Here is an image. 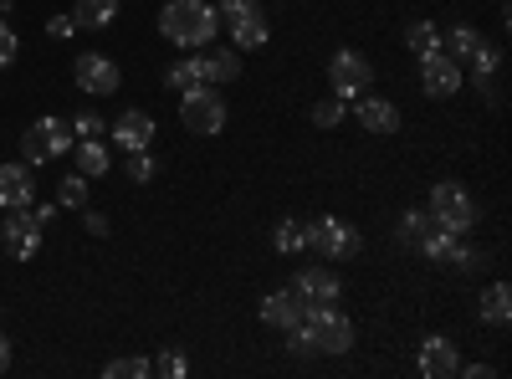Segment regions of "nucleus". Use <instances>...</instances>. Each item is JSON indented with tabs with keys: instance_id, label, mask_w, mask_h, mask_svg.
<instances>
[{
	"instance_id": "obj_20",
	"label": "nucleus",
	"mask_w": 512,
	"mask_h": 379,
	"mask_svg": "<svg viewBox=\"0 0 512 379\" xmlns=\"http://www.w3.org/2000/svg\"><path fill=\"white\" fill-rule=\"evenodd\" d=\"M272 246L282 251V257H297V251H308V221H277V231H272Z\"/></svg>"
},
{
	"instance_id": "obj_17",
	"label": "nucleus",
	"mask_w": 512,
	"mask_h": 379,
	"mask_svg": "<svg viewBox=\"0 0 512 379\" xmlns=\"http://www.w3.org/2000/svg\"><path fill=\"white\" fill-rule=\"evenodd\" d=\"M456 369H461V359H456V344L451 339H441V333H436V339L420 344V374L425 379H446Z\"/></svg>"
},
{
	"instance_id": "obj_32",
	"label": "nucleus",
	"mask_w": 512,
	"mask_h": 379,
	"mask_svg": "<svg viewBox=\"0 0 512 379\" xmlns=\"http://www.w3.org/2000/svg\"><path fill=\"white\" fill-rule=\"evenodd\" d=\"M57 205H88V175H67L62 185H57Z\"/></svg>"
},
{
	"instance_id": "obj_22",
	"label": "nucleus",
	"mask_w": 512,
	"mask_h": 379,
	"mask_svg": "<svg viewBox=\"0 0 512 379\" xmlns=\"http://www.w3.org/2000/svg\"><path fill=\"white\" fill-rule=\"evenodd\" d=\"M113 21H118V0H77V26L103 31V26H113Z\"/></svg>"
},
{
	"instance_id": "obj_33",
	"label": "nucleus",
	"mask_w": 512,
	"mask_h": 379,
	"mask_svg": "<svg viewBox=\"0 0 512 379\" xmlns=\"http://www.w3.org/2000/svg\"><path fill=\"white\" fill-rule=\"evenodd\" d=\"M72 134H77V139H103V134H108V123H103V113L88 108V113H77V118H72Z\"/></svg>"
},
{
	"instance_id": "obj_8",
	"label": "nucleus",
	"mask_w": 512,
	"mask_h": 379,
	"mask_svg": "<svg viewBox=\"0 0 512 379\" xmlns=\"http://www.w3.org/2000/svg\"><path fill=\"white\" fill-rule=\"evenodd\" d=\"M308 246H318L328 262H344L359 251V231L338 216H318V221H308Z\"/></svg>"
},
{
	"instance_id": "obj_23",
	"label": "nucleus",
	"mask_w": 512,
	"mask_h": 379,
	"mask_svg": "<svg viewBox=\"0 0 512 379\" xmlns=\"http://www.w3.org/2000/svg\"><path fill=\"white\" fill-rule=\"evenodd\" d=\"M77 175H88V180L108 175V149H103L98 139H82V144H77Z\"/></svg>"
},
{
	"instance_id": "obj_39",
	"label": "nucleus",
	"mask_w": 512,
	"mask_h": 379,
	"mask_svg": "<svg viewBox=\"0 0 512 379\" xmlns=\"http://www.w3.org/2000/svg\"><path fill=\"white\" fill-rule=\"evenodd\" d=\"M31 221H36L41 231H47V226L57 221V205H36V210H31Z\"/></svg>"
},
{
	"instance_id": "obj_12",
	"label": "nucleus",
	"mask_w": 512,
	"mask_h": 379,
	"mask_svg": "<svg viewBox=\"0 0 512 379\" xmlns=\"http://www.w3.org/2000/svg\"><path fill=\"white\" fill-rule=\"evenodd\" d=\"M308 308H313V303H303L292 287H282V292H267V298H262V323L287 333V328H297V323L308 318Z\"/></svg>"
},
{
	"instance_id": "obj_24",
	"label": "nucleus",
	"mask_w": 512,
	"mask_h": 379,
	"mask_svg": "<svg viewBox=\"0 0 512 379\" xmlns=\"http://www.w3.org/2000/svg\"><path fill=\"white\" fill-rule=\"evenodd\" d=\"M497 67H502V52H492V47H482L477 57H472V72H477V88L497 103V88H492V77H497Z\"/></svg>"
},
{
	"instance_id": "obj_21",
	"label": "nucleus",
	"mask_w": 512,
	"mask_h": 379,
	"mask_svg": "<svg viewBox=\"0 0 512 379\" xmlns=\"http://www.w3.org/2000/svg\"><path fill=\"white\" fill-rule=\"evenodd\" d=\"M482 47H487V41H482V36H477L472 26H451V31H446V47H441V52H446V57H456V62H461V57L472 62V57H477Z\"/></svg>"
},
{
	"instance_id": "obj_41",
	"label": "nucleus",
	"mask_w": 512,
	"mask_h": 379,
	"mask_svg": "<svg viewBox=\"0 0 512 379\" xmlns=\"http://www.w3.org/2000/svg\"><path fill=\"white\" fill-rule=\"evenodd\" d=\"M461 374H472V379H492V364H466Z\"/></svg>"
},
{
	"instance_id": "obj_1",
	"label": "nucleus",
	"mask_w": 512,
	"mask_h": 379,
	"mask_svg": "<svg viewBox=\"0 0 512 379\" xmlns=\"http://www.w3.org/2000/svg\"><path fill=\"white\" fill-rule=\"evenodd\" d=\"M159 31L175 41V47H210L221 31V11L205 6V0H169L159 11Z\"/></svg>"
},
{
	"instance_id": "obj_34",
	"label": "nucleus",
	"mask_w": 512,
	"mask_h": 379,
	"mask_svg": "<svg viewBox=\"0 0 512 379\" xmlns=\"http://www.w3.org/2000/svg\"><path fill=\"white\" fill-rule=\"evenodd\" d=\"M482 262H487V257H482L477 246H461V241H456V251H451V267H456V272H477Z\"/></svg>"
},
{
	"instance_id": "obj_25",
	"label": "nucleus",
	"mask_w": 512,
	"mask_h": 379,
	"mask_svg": "<svg viewBox=\"0 0 512 379\" xmlns=\"http://www.w3.org/2000/svg\"><path fill=\"white\" fill-rule=\"evenodd\" d=\"M456 241H461V236H451V231L431 226V231L420 236V251H425V257H431V262H451V251H456Z\"/></svg>"
},
{
	"instance_id": "obj_5",
	"label": "nucleus",
	"mask_w": 512,
	"mask_h": 379,
	"mask_svg": "<svg viewBox=\"0 0 512 379\" xmlns=\"http://www.w3.org/2000/svg\"><path fill=\"white\" fill-rule=\"evenodd\" d=\"M308 328H313V349L318 354H349L354 349V323L333 303H313L308 308Z\"/></svg>"
},
{
	"instance_id": "obj_4",
	"label": "nucleus",
	"mask_w": 512,
	"mask_h": 379,
	"mask_svg": "<svg viewBox=\"0 0 512 379\" xmlns=\"http://www.w3.org/2000/svg\"><path fill=\"white\" fill-rule=\"evenodd\" d=\"M221 26H231V41L236 52H256L267 47V11L256 6V0H221Z\"/></svg>"
},
{
	"instance_id": "obj_2",
	"label": "nucleus",
	"mask_w": 512,
	"mask_h": 379,
	"mask_svg": "<svg viewBox=\"0 0 512 379\" xmlns=\"http://www.w3.org/2000/svg\"><path fill=\"white\" fill-rule=\"evenodd\" d=\"M425 210H431V221H436L441 231H451V236H466V231L477 226V200L466 195L456 180H441V185L431 190V205H425Z\"/></svg>"
},
{
	"instance_id": "obj_11",
	"label": "nucleus",
	"mask_w": 512,
	"mask_h": 379,
	"mask_svg": "<svg viewBox=\"0 0 512 379\" xmlns=\"http://www.w3.org/2000/svg\"><path fill=\"white\" fill-rule=\"evenodd\" d=\"M0 241H6V251L16 262H31L36 251H41V226L26 216V210H11V221L0 226Z\"/></svg>"
},
{
	"instance_id": "obj_29",
	"label": "nucleus",
	"mask_w": 512,
	"mask_h": 379,
	"mask_svg": "<svg viewBox=\"0 0 512 379\" xmlns=\"http://www.w3.org/2000/svg\"><path fill=\"white\" fill-rule=\"evenodd\" d=\"M344 113H349V103L344 98H323V103H313V123H318V129H338V123H344Z\"/></svg>"
},
{
	"instance_id": "obj_19",
	"label": "nucleus",
	"mask_w": 512,
	"mask_h": 379,
	"mask_svg": "<svg viewBox=\"0 0 512 379\" xmlns=\"http://www.w3.org/2000/svg\"><path fill=\"white\" fill-rule=\"evenodd\" d=\"M477 318H482V323H492V328H502V323L512 318V292H507V282H492V287L482 292Z\"/></svg>"
},
{
	"instance_id": "obj_14",
	"label": "nucleus",
	"mask_w": 512,
	"mask_h": 379,
	"mask_svg": "<svg viewBox=\"0 0 512 379\" xmlns=\"http://www.w3.org/2000/svg\"><path fill=\"white\" fill-rule=\"evenodd\" d=\"M292 292L303 303H338V292H344V282H338L328 267H303L292 277Z\"/></svg>"
},
{
	"instance_id": "obj_6",
	"label": "nucleus",
	"mask_w": 512,
	"mask_h": 379,
	"mask_svg": "<svg viewBox=\"0 0 512 379\" xmlns=\"http://www.w3.org/2000/svg\"><path fill=\"white\" fill-rule=\"evenodd\" d=\"M72 139H77L72 123H62V118H36L31 129H26V139H21V154H26V164L36 170V164H47V159L67 154Z\"/></svg>"
},
{
	"instance_id": "obj_15",
	"label": "nucleus",
	"mask_w": 512,
	"mask_h": 379,
	"mask_svg": "<svg viewBox=\"0 0 512 379\" xmlns=\"http://www.w3.org/2000/svg\"><path fill=\"white\" fill-rule=\"evenodd\" d=\"M154 134H159V129H154V118H149L144 108H128V113L113 123V144L128 149V154H134V149H149Z\"/></svg>"
},
{
	"instance_id": "obj_28",
	"label": "nucleus",
	"mask_w": 512,
	"mask_h": 379,
	"mask_svg": "<svg viewBox=\"0 0 512 379\" xmlns=\"http://www.w3.org/2000/svg\"><path fill=\"white\" fill-rule=\"evenodd\" d=\"M164 82H169V88H175V93H190V88H200V62H195V57L175 62V67L164 72Z\"/></svg>"
},
{
	"instance_id": "obj_18",
	"label": "nucleus",
	"mask_w": 512,
	"mask_h": 379,
	"mask_svg": "<svg viewBox=\"0 0 512 379\" xmlns=\"http://www.w3.org/2000/svg\"><path fill=\"white\" fill-rule=\"evenodd\" d=\"M200 62V82H236L241 77V57H236V47H226V52H205V57H195Z\"/></svg>"
},
{
	"instance_id": "obj_10",
	"label": "nucleus",
	"mask_w": 512,
	"mask_h": 379,
	"mask_svg": "<svg viewBox=\"0 0 512 379\" xmlns=\"http://www.w3.org/2000/svg\"><path fill=\"white\" fill-rule=\"evenodd\" d=\"M420 88H425V98H456V88H461V62L446 57L441 47L425 52V57H420Z\"/></svg>"
},
{
	"instance_id": "obj_7",
	"label": "nucleus",
	"mask_w": 512,
	"mask_h": 379,
	"mask_svg": "<svg viewBox=\"0 0 512 379\" xmlns=\"http://www.w3.org/2000/svg\"><path fill=\"white\" fill-rule=\"evenodd\" d=\"M369 82H374V67H369V57H359L354 47H344V52H333V62H328V88L344 98V103H354L359 93H369Z\"/></svg>"
},
{
	"instance_id": "obj_37",
	"label": "nucleus",
	"mask_w": 512,
	"mask_h": 379,
	"mask_svg": "<svg viewBox=\"0 0 512 379\" xmlns=\"http://www.w3.org/2000/svg\"><path fill=\"white\" fill-rule=\"evenodd\" d=\"M16 47H21L16 31H11L6 21H0V67H11V62H16Z\"/></svg>"
},
{
	"instance_id": "obj_27",
	"label": "nucleus",
	"mask_w": 512,
	"mask_h": 379,
	"mask_svg": "<svg viewBox=\"0 0 512 379\" xmlns=\"http://www.w3.org/2000/svg\"><path fill=\"white\" fill-rule=\"evenodd\" d=\"M405 47H410L415 57H425V52H436V47H441V31H436L431 21H415V26L405 31Z\"/></svg>"
},
{
	"instance_id": "obj_38",
	"label": "nucleus",
	"mask_w": 512,
	"mask_h": 379,
	"mask_svg": "<svg viewBox=\"0 0 512 379\" xmlns=\"http://www.w3.org/2000/svg\"><path fill=\"white\" fill-rule=\"evenodd\" d=\"M47 31H52L57 41H67V36L77 31V16H52V21H47Z\"/></svg>"
},
{
	"instance_id": "obj_26",
	"label": "nucleus",
	"mask_w": 512,
	"mask_h": 379,
	"mask_svg": "<svg viewBox=\"0 0 512 379\" xmlns=\"http://www.w3.org/2000/svg\"><path fill=\"white\" fill-rule=\"evenodd\" d=\"M431 226H436V221H431V210H405L400 226H395V236H400L405 246H420V236L431 231Z\"/></svg>"
},
{
	"instance_id": "obj_42",
	"label": "nucleus",
	"mask_w": 512,
	"mask_h": 379,
	"mask_svg": "<svg viewBox=\"0 0 512 379\" xmlns=\"http://www.w3.org/2000/svg\"><path fill=\"white\" fill-rule=\"evenodd\" d=\"M88 231L93 236H108V216H88Z\"/></svg>"
},
{
	"instance_id": "obj_3",
	"label": "nucleus",
	"mask_w": 512,
	"mask_h": 379,
	"mask_svg": "<svg viewBox=\"0 0 512 379\" xmlns=\"http://www.w3.org/2000/svg\"><path fill=\"white\" fill-rule=\"evenodd\" d=\"M180 123H185L190 134H200V139L221 134V129H226V103H221V93L210 88V82L180 93Z\"/></svg>"
},
{
	"instance_id": "obj_30",
	"label": "nucleus",
	"mask_w": 512,
	"mask_h": 379,
	"mask_svg": "<svg viewBox=\"0 0 512 379\" xmlns=\"http://www.w3.org/2000/svg\"><path fill=\"white\" fill-rule=\"evenodd\" d=\"M103 374L108 379H149L154 374V359H108Z\"/></svg>"
},
{
	"instance_id": "obj_13",
	"label": "nucleus",
	"mask_w": 512,
	"mask_h": 379,
	"mask_svg": "<svg viewBox=\"0 0 512 379\" xmlns=\"http://www.w3.org/2000/svg\"><path fill=\"white\" fill-rule=\"evenodd\" d=\"M36 200V180H31V164H0V205L6 210H31Z\"/></svg>"
},
{
	"instance_id": "obj_31",
	"label": "nucleus",
	"mask_w": 512,
	"mask_h": 379,
	"mask_svg": "<svg viewBox=\"0 0 512 379\" xmlns=\"http://www.w3.org/2000/svg\"><path fill=\"white\" fill-rule=\"evenodd\" d=\"M123 175L134 180V185H149L154 180V154L149 149H134V154H128V164H123Z\"/></svg>"
},
{
	"instance_id": "obj_9",
	"label": "nucleus",
	"mask_w": 512,
	"mask_h": 379,
	"mask_svg": "<svg viewBox=\"0 0 512 379\" xmlns=\"http://www.w3.org/2000/svg\"><path fill=\"white\" fill-rule=\"evenodd\" d=\"M72 77H77V88L88 93V98H108V93H118V82H123L108 52H82L72 62Z\"/></svg>"
},
{
	"instance_id": "obj_35",
	"label": "nucleus",
	"mask_w": 512,
	"mask_h": 379,
	"mask_svg": "<svg viewBox=\"0 0 512 379\" xmlns=\"http://www.w3.org/2000/svg\"><path fill=\"white\" fill-rule=\"evenodd\" d=\"M154 374H169V379H185V374H190V364H185V354H159V359H154Z\"/></svg>"
},
{
	"instance_id": "obj_16",
	"label": "nucleus",
	"mask_w": 512,
	"mask_h": 379,
	"mask_svg": "<svg viewBox=\"0 0 512 379\" xmlns=\"http://www.w3.org/2000/svg\"><path fill=\"white\" fill-rule=\"evenodd\" d=\"M354 113H359V123H364L369 134H395V129H400V108H395L390 98L359 93V98H354Z\"/></svg>"
},
{
	"instance_id": "obj_36",
	"label": "nucleus",
	"mask_w": 512,
	"mask_h": 379,
	"mask_svg": "<svg viewBox=\"0 0 512 379\" xmlns=\"http://www.w3.org/2000/svg\"><path fill=\"white\" fill-rule=\"evenodd\" d=\"M287 339H292V344H287L292 354H313V328H308V318L297 323V328H287Z\"/></svg>"
},
{
	"instance_id": "obj_40",
	"label": "nucleus",
	"mask_w": 512,
	"mask_h": 379,
	"mask_svg": "<svg viewBox=\"0 0 512 379\" xmlns=\"http://www.w3.org/2000/svg\"><path fill=\"white\" fill-rule=\"evenodd\" d=\"M6 369H11V339L0 333V374H6Z\"/></svg>"
}]
</instances>
